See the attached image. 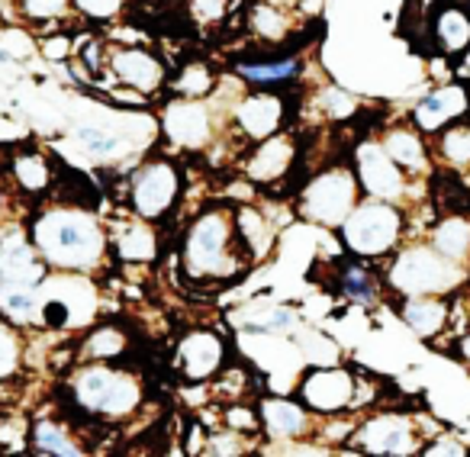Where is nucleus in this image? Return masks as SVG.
<instances>
[{
	"instance_id": "obj_7",
	"label": "nucleus",
	"mask_w": 470,
	"mask_h": 457,
	"mask_svg": "<svg viewBox=\"0 0 470 457\" xmlns=\"http://www.w3.org/2000/svg\"><path fill=\"white\" fill-rule=\"evenodd\" d=\"M184 165L175 155H155L142 161L126 181V203L129 213L145 223H165L184 200Z\"/></svg>"
},
{
	"instance_id": "obj_21",
	"label": "nucleus",
	"mask_w": 470,
	"mask_h": 457,
	"mask_svg": "<svg viewBox=\"0 0 470 457\" xmlns=\"http://www.w3.org/2000/svg\"><path fill=\"white\" fill-rule=\"evenodd\" d=\"M52 267L32 245L26 225L4 229L0 235V284H23V287H42Z\"/></svg>"
},
{
	"instance_id": "obj_15",
	"label": "nucleus",
	"mask_w": 470,
	"mask_h": 457,
	"mask_svg": "<svg viewBox=\"0 0 470 457\" xmlns=\"http://www.w3.org/2000/svg\"><path fill=\"white\" fill-rule=\"evenodd\" d=\"M226 368H229V342L216 329L197 326V329H187L177 338L175 354H171V370L181 384H213Z\"/></svg>"
},
{
	"instance_id": "obj_38",
	"label": "nucleus",
	"mask_w": 470,
	"mask_h": 457,
	"mask_svg": "<svg viewBox=\"0 0 470 457\" xmlns=\"http://www.w3.org/2000/svg\"><path fill=\"white\" fill-rule=\"evenodd\" d=\"M16 16L32 30H52L64 26L74 16L72 0H13Z\"/></svg>"
},
{
	"instance_id": "obj_42",
	"label": "nucleus",
	"mask_w": 470,
	"mask_h": 457,
	"mask_svg": "<svg viewBox=\"0 0 470 457\" xmlns=\"http://www.w3.org/2000/svg\"><path fill=\"white\" fill-rule=\"evenodd\" d=\"M423 454L425 457H470V444L464 442L457 432H445V428H439V432L423 444Z\"/></svg>"
},
{
	"instance_id": "obj_30",
	"label": "nucleus",
	"mask_w": 470,
	"mask_h": 457,
	"mask_svg": "<svg viewBox=\"0 0 470 457\" xmlns=\"http://www.w3.org/2000/svg\"><path fill=\"white\" fill-rule=\"evenodd\" d=\"M235 223H239V235L245 241L252 261L255 265L268 261L274 255V249H278V225H274V219L255 203H242V207H235Z\"/></svg>"
},
{
	"instance_id": "obj_5",
	"label": "nucleus",
	"mask_w": 470,
	"mask_h": 457,
	"mask_svg": "<svg viewBox=\"0 0 470 457\" xmlns=\"http://www.w3.org/2000/svg\"><path fill=\"white\" fill-rule=\"evenodd\" d=\"M361 197L364 193H361L358 174L351 168V158H332L322 161L303 184L296 187L294 209L306 223L338 233V225L348 219L351 209L358 207Z\"/></svg>"
},
{
	"instance_id": "obj_35",
	"label": "nucleus",
	"mask_w": 470,
	"mask_h": 457,
	"mask_svg": "<svg viewBox=\"0 0 470 457\" xmlns=\"http://www.w3.org/2000/svg\"><path fill=\"white\" fill-rule=\"evenodd\" d=\"M0 316H7L16 326H39L42 319V287L23 284H0Z\"/></svg>"
},
{
	"instance_id": "obj_29",
	"label": "nucleus",
	"mask_w": 470,
	"mask_h": 457,
	"mask_svg": "<svg viewBox=\"0 0 470 457\" xmlns=\"http://www.w3.org/2000/svg\"><path fill=\"white\" fill-rule=\"evenodd\" d=\"M132 351V332L123 322H94V329L74 348V361H126Z\"/></svg>"
},
{
	"instance_id": "obj_16",
	"label": "nucleus",
	"mask_w": 470,
	"mask_h": 457,
	"mask_svg": "<svg viewBox=\"0 0 470 457\" xmlns=\"http://www.w3.org/2000/svg\"><path fill=\"white\" fill-rule=\"evenodd\" d=\"M107 78L116 88L136 90L142 97H155L167 88L171 68L161 58V52H155L152 46H142V42L110 46L107 42Z\"/></svg>"
},
{
	"instance_id": "obj_48",
	"label": "nucleus",
	"mask_w": 470,
	"mask_h": 457,
	"mask_svg": "<svg viewBox=\"0 0 470 457\" xmlns=\"http://www.w3.org/2000/svg\"><path fill=\"white\" fill-rule=\"evenodd\" d=\"M467 267H470V265H467Z\"/></svg>"
},
{
	"instance_id": "obj_40",
	"label": "nucleus",
	"mask_w": 470,
	"mask_h": 457,
	"mask_svg": "<svg viewBox=\"0 0 470 457\" xmlns=\"http://www.w3.org/2000/svg\"><path fill=\"white\" fill-rule=\"evenodd\" d=\"M187 16L197 30H219L229 23L235 0H187Z\"/></svg>"
},
{
	"instance_id": "obj_13",
	"label": "nucleus",
	"mask_w": 470,
	"mask_h": 457,
	"mask_svg": "<svg viewBox=\"0 0 470 457\" xmlns=\"http://www.w3.org/2000/svg\"><path fill=\"white\" fill-rule=\"evenodd\" d=\"M226 123L242 142H261L290 123V97L274 88H245L226 110Z\"/></svg>"
},
{
	"instance_id": "obj_47",
	"label": "nucleus",
	"mask_w": 470,
	"mask_h": 457,
	"mask_svg": "<svg viewBox=\"0 0 470 457\" xmlns=\"http://www.w3.org/2000/svg\"><path fill=\"white\" fill-rule=\"evenodd\" d=\"M0 62H10V52H4V48H0Z\"/></svg>"
},
{
	"instance_id": "obj_43",
	"label": "nucleus",
	"mask_w": 470,
	"mask_h": 457,
	"mask_svg": "<svg viewBox=\"0 0 470 457\" xmlns=\"http://www.w3.org/2000/svg\"><path fill=\"white\" fill-rule=\"evenodd\" d=\"M451 354H455L457 361H461L464 368L470 370V326L464 332H457L455 338H451Z\"/></svg>"
},
{
	"instance_id": "obj_18",
	"label": "nucleus",
	"mask_w": 470,
	"mask_h": 457,
	"mask_svg": "<svg viewBox=\"0 0 470 457\" xmlns=\"http://www.w3.org/2000/svg\"><path fill=\"white\" fill-rule=\"evenodd\" d=\"M58 174H62V171H58L56 158H48L36 145H20V148H13V152L7 155V165H4L7 190L30 203L48 200L58 184Z\"/></svg>"
},
{
	"instance_id": "obj_11",
	"label": "nucleus",
	"mask_w": 470,
	"mask_h": 457,
	"mask_svg": "<svg viewBox=\"0 0 470 457\" xmlns=\"http://www.w3.org/2000/svg\"><path fill=\"white\" fill-rule=\"evenodd\" d=\"M158 132L175 152H207L219 139V113L213 110L209 100L171 94V100H165L158 113Z\"/></svg>"
},
{
	"instance_id": "obj_27",
	"label": "nucleus",
	"mask_w": 470,
	"mask_h": 457,
	"mask_svg": "<svg viewBox=\"0 0 470 457\" xmlns=\"http://www.w3.org/2000/svg\"><path fill=\"white\" fill-rule=\"evenodd\" d=\"M429 39L439 58H461L470 46V10L457 0H441L429 16Z\"/></svg>"
},
{
	"instance_id": "obj_2",
	"label": "nucleus",
	"mask_w": 470,
	"mask_h": 457,
	"mask_svg": "<svg viewBox=\"0 0 470 457\" xmlns=\"http://www.w3.org/2000/svg\"><path fill=\"white\" fill-rule=\"evenodd\" d=\"M184 281L191 287H229L239 284L255 261L235 223V203H207L200 207L177 241Z\"/></svg>"
},
{
	"instance_id": "obj_14",
	"label": "nucleus",
	"mask_w": 470,
	"mask_h": 457,
	"mask_svg": "<svg viewBox=\"0 0 470 457\" xmlns=\"http://www.w3.org/2000/svg\"><path fill=\"white\" fill-rule=\"evenodd\" d=\"M300 161H303L300 136L290 132V129H280L274 136L248 145L239 158V171L252 187L271 190V187L287 184L294 171L300 168Z\"/></svg>"
},
{
	"instance_id": "obj_19",
	"label": "nucleus",
	"mask_w": 470,
	"mask_h": 457,
	"mask_svg": "<svg viewBox=\"0 0 470 457\" xmlns=\"http://www.w3.org/2000/svg\"><path fill=\"white\" fill-rule=\"evenodd\" d=\"M464 116H470V84L457 78L441 80L439 88H432L425 97H419L413 110H409V120L429 139L439 136L441 129L464 120Z\"/></svg>"
},
{
	"instance_id": "obj_45",
	"label": "nucleus",
	"mask_w": 470,
	"mask_h": 457,
	"mask_svg": "<svg viewBox=\"0 0 470 457\" xmlns=\"http://www.w3.org/2000/svg\"><path fill=\"white\" fill-rule=\"evenodd\" d=\"M4 203H7V181L0 174V213H4Z\"/></svg>"
},
{
	"instance_id": "obj_46",
	"label": "nucleus",
	"mask_w": 470,
	"mask_h": 457,
	"mask_svg": "<svg viewBox=\"0 0 470 457\" xmlns=\"http://www.w3.org/2000/svg\"><path fill=\"white\" fill-rule=\"evenodd\" d=\"M457 435H461L464 442H467V444H470V419H467V426H461V432H457Z\"/></svg>"
},
{
	"instance_id": "obj_17",
	"label": "nucleus",
	"mask_w": 470,
	"mask_h": 457,
	"mask_svg": "<svg viewBox=\"0 0 470 457\" xmlns=\"http://www.w3.org/2000/svg\"><path fill=\"white\" fill-rule=\"evenodd\" d=\"M258 422H261V435L274 444H303L319 432L322 419L310 412L300 400L290 396H274L264 394L255 400Z\"/></svg>"
},
{
	"instance_id": "obj_41",
	"label": "nucleus",
	"mask_w": 470,
	"mask_h": 457,
	"mask_svg": "<svg viewBox=\"0 0 470 457\" xmlns=\"http://www.w3.org/2000/svg\"><path fill=\"white\" fill-rule=\"evenodd\" d=\"M74 16L88 20L90 26H110L116 20H123L129 0H72Z\"/></svg>"
},
{
	"instance_id": "obj_24",
	"label": "nucleus",
	"mask_w": 470,
	"mask_h": 457,
	"mask_svg": "<svg viewBox=\"0 0 470 457\" xmlns=\"http://www.w3.org/2000/svg\"><path fill=\"white\" fill-rule=\"evenodd\" d=\"M242 23H245V32L258 46L278 48L287 39H294V32L303 30L306 20L294 7L278 4V0H248Z\"/></svg>"
},
{
	"instance_id": "obj_36",
	"label": "nucleus",
	"mask_w": 470,
	"mask_h": 457,
	"mask_svg": "<svg viewBox=\"0 0 470 457\" xmlns=\"http://www.w3.org/2000/svg\"><path fill=\"white\" fill-rule=\"evenodd\" d=\"M72 139H74V145H78L81 152L88 155V158H104V161L120 158L129 145H132V139H126V132H120V129L90 126V123L74 126Z\"/></svg>"
},
{
	"instance_id": "obj_22",
	"label": "nucleus",
	"mask_w": 470,
	"mask_h": 457,
	"mask_svg": "<svg viewBox=\"0 0 470 457\" xmlns=\"http://www.w3.org/2000/svg\"><path fill=\"white\" fill-rule=\"evenodd\" d=\"M332 271V293H338L348 303L361 306V309H377L387 297V284H383V271H377L374 261H364V258H338L329 265Z\"/></svg>"
},
{
	"instance_id": "obj_25",
	"label": "nucleus",
	"mask_w": 470,
	"mask_h": 457,
	"mask_svg": "<svg viewBox=\"0 0 470 457\" xmlns=\"http://www.w3.org/2000/svg\"><path fill=\"white\" fill-rule=\"evenodd\" d=\"M74 422L78 416L72 412V419H62V416H32L30 419V428H26V448L32 454H56V457H81V454H90L88 448V438L81 432H74Z\"/></svg>"
},
{
	"instance_id": "obj_33",
	"label": "nucleus",
	"mask_w": 470,
	"mask_h": 457,
	"mask_svg": "<svg viewBox=\"0 0 470 457\" xmlns=\"http://www.w3.org/2000/svg\"><path fill=\"white\" fill-rule=\"evenodd\" d=\"M167 90L175 97H191V100H213L219 90V74L203 58H191L167 78Z\"/></svg>"
},
{
	"instance_id": "obj_1",
	"label": "nucleus",
	"mask_w": 470,
	"mask_h": 457,
	"mask_svg": "<svg viewBox=\"0 0 470 457\" xmlns=\"http://www.w3.org/2000/svg\"><path fill=\"white\" fill-rule=\"evenodd\" d=\"M23 225L52 271L97 277L107 271V265H113L110 229L94 213V207L48 197L42 207L30 209Z\"/></svg>"
},
{
	"instance_id": "obj_9",
	"label": "nucleus",
	"mask_w": 470,
	"mask_h": 457,
	"mask_svg": "<svg viewBox=\"0 0 470 457\" xmlns=\"http://www.w3.org/2000/svg\"><path fill=\"white\" fill-rule=\"evenodd\" d=\"M348 158H351L355 174H358V184L364 197L390 200V203H399V207L409 209L413 203H423L425 190H429V187L413 181L406 171L399 168L377 136H361L358 142L351 145Z\"/></svg>"
},
{
	"instance_id": "obj_10",
	"label": "nucleus",
	"mask_w": 470,
	"mask_h": 457,
	"mask_svg": "<svg viewBox=\"0 0 470 457\" xmlns=\"http://www.w3.org/2000/svg\"><path fill=\"white\" fill-rule=\"evenodd\" d=\"M97 322V284L88 274L52 271L42 284V319L46 332H74Z\"/></svg>"
},
{
	"instance_id": "obj_31",
	"label": "nucleus",
	"mask_w": 470,
	"mask_h": 457,
	"mask_svg": "<svg viewBox=\"0 0 470 457\" xmlns=\"http://www.w3.org/2000/svg\"><path fill=\"white\" fill-rule=\"evenodd\" d=\"M425 239L435 245L445 258L451 261H461V265H470V213H445V216L435 219Z\"/></svg>"
},
{
	"instance_id": "obj_3",
	"label": "nucleus",
	"mask_w": 470,
	"mask_h": 457,
	"mask_svg": "<svg viewBox=\"0 0 470 457\" xmlns=\"http://www.w3.org/2000/svg\"><path fill=\"white\" fill-rule=\"evenodd\" d=\"M64 400L84 422H129L145 410L149 386L123 361H74L64 374Z\"/></svg>"
},
{
	"instance_id": "obj_37",
	"label": "nucleus",
	"mask_w": 470,
	"mask_h": 457,
	"mask_svg": "<svg viewBox=\"0 0 470 457\" xmlns=\"http://www.w3.org/2000/svg\"><path fill=\"white\" fill-rule=\"evenodd\" d=\"M26 370V342L23 326L0 316V386H10L23 377Z\"/></svg>"
},
{
	"instance_id": "obj_44",
	"label": "nucleus",
	"mask_w": 470,
	"mask_h": 457,
	"mask_svg": "<svg viewBox=\"0 0 470 457\" xmlns=\"http://www.w3.org/2000/svg\"><path fill=\"white\" fill-rule=\"evenodd\" d=\"M451 72H455L457 80L470 84V46H467V52H464L461 58H455V64H451Z\"/></svg>"
},
{
	"instance_id": "obj_8",
	"label": "nucleus",
	"mask_w": 470,
	"mask_h": 457,
	"mask_svg": "<svg viewBox=\"0 0 470 457\" xmlns=\"http://www.w3.org/2000/svg\"><path fill=\"white\" fill-rule=\"evenodd\" d=\"M435 432H425V419L399 410H367L355 422L348 435L351 451L358 454H383V457H413L423 454V444Z\"/></svg>"
},
{
	"instance_id": "obj_4",
	"label": "nucleus",
	"mask_w": 470,
	"mask_h": 457,
	"mask_svg": "<svg viewBox=\"0 0 470 457\" xmlns=\"http://www.w3.org/2000/svg\"><path fill=\"white\" fill-rule=\"evenodd\" d=\"M380 271L390 297H455L470 287V267L445 258L429 239H406Z\"/></svg>"
},
{
	"instance_id": "obj_39",
	"label": "nucleus",
	"mask_w": 470,
	"mask_h": 457,
	"mask_svg": "<svg viewBox=\"0 0 470 457\" xmlns=\"http://www.w3.org/2000/svg\"><path fill=\"white\" fill-rule=\"evenodd\" d=\"M258 435H245L239 428H209L200 442L197 454H209V457H242V454H252L255 451Z\"/></svg>"
},
{
	"instance_id": "obj_6",
	"label": "nucleus",
	"mask_w": 470,
	"mask_h": 457,
	"mask_svg": "<svg viewBox=\"0 0 470 457\" xmlns=\"http://www.w3.org/2000/svg\"><path fill=\"white\" fill-rule=\"evenodd\" d=\"M409 235V209L377 197H361L338 225L342 249L364 261H387Z\"/></svg>"
},
{
	"instance_id": "obj_12",
	"label": "nucleus",
	"mask_w": 470,
	"mask_h": 457,
	"mask_svg": "<svg viewBox=\"0 0 470 457\" xmlns=\"http://www.w3.org/2000/svg\"><path fill=\"white\" fill-rule=\"evenodd\" d=\"M358 370L348 364H316L306 368L296 380V400L319 419L355 416L358 400Z\"/></svg>"
},
{
	"instance_id": "obj_26",
	"label": "nucleus",
	"mask_w": 470,
	"mask_h": 457,
	"mask_svg": "<svg viewBox=\"0 0 470 457\" xmlns=\"http://www.w3.org/2000/svg\"><path fill=\"white\" fill-rule=\"evenodd\" d=\"M306 64L300 55H242L232 62V74L242 80V88H294L303 78Z\"/></svg>"
},
{
	"instance_id": "obj_23",
	"label": "nucleus",
	"mask_w": 470,
	"mask_h": 457,
	"mask_svg": "<svg viewBox=\"0 0 470 457\" xmlns=\"http://www.w3.org/2000/svg\"><path fill=\"white\" fill-rule=\"evenodd\" d=\"M451 313H455V297H441V293L397 297V319L429 345H439L451 335Z\"/></svg>"
},
{
	"instance_id": "obj_32",
	"label": "nucleus",
	"mask_w": 470,
	"mask_h": 457,
	"mask_svg": "<svg viewBox=\"0 0 470 457\" xmlns=\"http://www.w3.org/2000/svg\"><path fill=\"white\" fill-rule=\"evenodd\" d=\"M432 155L439 161L441 168L455 171V174H470V116L451 123L432 136Z\"/></svg>"
},
{
	"instance_id": "obj_28",
	"label": "nucleus",
	"mask_w": 470,
	"mask_h": 457,
	"mask_svg": "<svg viewBox=\"0 0 470 457\" xmlns=\"http://www.w3.org/2000/svg\"><path fill=\"white\" fill-rule=\"evenodd\" d=\"M158 229L155 223L132 216L129 213L120 223V229H110V251L113 265H152L158 258Z\"/></svg>"
},
{
	"instance_id": "obj_20",
	"label": "nucleus",
	"mask_w": 470,
	"mask_h": 457,
	"mask_svg": "<svg viewBox=\"0 0 470 457\" xmlns=\"http://www.w3.org/2000/svg\"><path fill=\"white\" fill-rule=\"evenodd\" d=\"M380 145L390 152V158L397 161L399 168L406 171L413 181L429 184L435 174V155H432V142L425 132L415 129L413 120H393L377 132Z\"/></svg>"
},
{
	"instance_id": "obj_34",
	"label": "nucleus",
	"mask_w": 470,
	"mask_h": 457,
	"mask_svg": "<svg viewBox=\"0 0 470 457\" xmlns=\"http://www.w3.org/2000/svg\"><path fill=\"white\" fill-rule=\"evenodd\" d=\"M310 106L319 120L329 123V126H338V123L355 120L361 113V100L351 90L338 88V84H316L310 94Z\"/></svg>"
}]
</instances>
